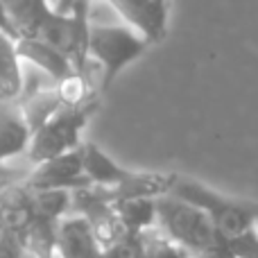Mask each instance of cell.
I'll list each match as a JSON object with an SVG mask.
<instances>
[{
    "mask_svg": "<svg viewBox=\"0 0 258 258\" xmlns=\"http://www.w3.org/2000/svg\"><path fill=\"white\" fill-rule=\"evenodd\" d=\"M127 240L132 242V251H134V258H147V254H145V251L141 249V247H138V242L134 240V238H127Z\"/></svg>",
    "mask_w": 258,
    "mask_h": 258,
    "instance_id": "cell-23",
    "label": "cell"
},
{
    "mask_svg": "<svg viewBox=\"0 0 258 258\" xmlns=\"http://www.w3.org/2000/svg\"><path fill=\"white\" fill-rule=\"evenodd\" d=\"M147 48V39L127 23H98L91 18L89 59L100 68V93H107L122 68L143 57Z\"/></svg>",
    "mask_w": 258,
    "mask_h": 258,
    "instance_id": "cell-2",
    "label": "cell"
},
{
    "mask_svg": "<svg viewBox=\"0 0 258 258\" xmlns=\"http://www.w3.org/2000/svg\"><path fill=\"white\" fill-rule=\"evenodd\" d=\"M43 258H59V254L54 251V254H50V256H43Z\"/></svg>",
    "mask_w": 258,
    "mask_h": 258,
    "instance_id": "cell-24",
    "label": "cell"
},
{
    "mask_svg": "<svg viewBox=\"0 0 258 258\" xmlns=\"http://www.w3.org/2000/svg\"><path fill=\"white\" fill-rule=\"evenodd\" d=\"M54 251L59 258H100L102 245L98 242L86 218L80 213H68L59 222Z\"/></svg>",
    "mask_w": 258,
    "mask_h": 258,
    "instance_id": "cell-9",
    "label": "cell"
},
{
    "mask_svg": "<svg viewBox=\"0 0 258 258\" xmlns=\"http://www.w3.org/2000/svg\"><path fill=\"white\" fill-rule=\"evenodd\" d=\"M177 177L179 174L174 172H134L132 170L129 177L118 186L98 188L111 204L118 200H159V197H165L172 192Z\"/></svg>",
    "mask_w": 258,
    "mask_h": 258,
    "instance_id": "cell-8",
    "label": "cell"
},
{
    "mask_svg": "<svg viewBox=\"0 0 258 258\" xmlns=\"http://www.w3.org/2000/svg\"><path fill=\"white\" fill-rule=\"evenodd\" d=\"M16 50H18V57L25 59V61H32L41 73H45L50 77V82H59L75 73V66H73L71 59L61 50L54 48L52 43L39 39V36H23V39H18Z\"/></svg>",
    "mask_w": 258,
    "mask_h": 258,
    "instance_id": "cell-10",
    "label": "cell"
},
{
    "mask_svg": "<svg viewBox=\"0 0 258 258\" xmlns=\"http://www.w3.org/2000/svg\"><path fill=\"white\" fill-rule=\"evenodd\" d=\"M32 132L16 102L0 100V163L27 152Z\"/></svg>",
    "mask_w": 258,
    "mask_h": 258,
    "instance_id": "cell-12",
    "label": "cell"
},
{
    "mask_svg": "<svg viewBox=\"0 0 258 258\" xmlns=\"http://www.w3.org/2000/svg\"><path fill=\"white\" fill-rule=\"evenodd\" d=\"M18 109L23 111V118H25L30 132H39L50 118L57 111H61V100H59V93L54 89V82H50L48 86H41L39 80H34V86H27L23 89L21 98L16 100Z\"/></svg>",
    "mask_w": 258,
    "mask_h": 258,
    "instance_id": "cell-11",
    "label": "cell"
},
{
    "mask_svg": "<svg viewBox=\"0 0 258 258\" xmlns=\"http://www.w3.org/2000/svg\"><path fill=\"white\" fill-rule=\"evenodd\" d=\"M82 154H84L86 177L91 179L93 186H104V188L118 186L132 172V170L118 165L109 154H104L95 143H82Z\"/></svg>",
    "mask_w": 258,
    "mask_h": 258,
    "instance_id": "cell-13",
    "label": "cell"
},
{
    "mask_svg": "<svg viewBox=\"0 0 258 258\" xmlns=\"http://www.w3.org/2000/svg\"><path fill=\"white\" fill-rule=\"evenodd\" d=\"M100 258H134V251H132V242L127 240H120L116 242V245L107 247V249H102V254Z\"/></svg>",
    "mask_w": 258,
    "mask_h": 258,
    "instance_id": "cell-18",
    "label": "cell"
},
{
    "mask_svg": "<svg viewBox=\"0 0 258 258\" xmlns=\"http://www.w3.org/2000/svg\"><path fill=\"white\" fill-rule=\"evenodd\" d=\"M0 32H5L7 36H12L14 41H18L16 32H14L12 23H9V16H7V9H5V0H0Z\"/></svg>",
    "mask_w": 258,
    "mask_h": 258,
    "instance_id": "cell-20",
    "label": "cell"
},
{
    "mask_svg": "<svg viewBox=\"0 0 258 258\" xmlns=\"http://www.w3.org/2000/svg\"><path fill=\"white\" fill-rule=\"evenodd\" d=\"M156 227L172 242L183 247L190 258L229 245V238L211 222L204 211L174 195L156 200Z\"/></svg>",
    "mask_w": 258,
    "mask_h": 258,
    "instance_id": "cell-1",
    "label": "cell"
},
{
    "mask_svg": "<svg viewBox=\"0 0 258 258\" xmlns=\"http://www.w3.org/2000/svg\"><path fill=\"white\" fill-rule=\"evenodd\" d=\"M23 247L7 236H0V258H21Z\"/></svg>",
    "mask_w": 258,
    "mask_h": 258,
    "instance_id": "cell-19",
    "label": "cell"
},
{
    "mask_svg": "<svg viewBox=\"0 0 258 258\" xmlns=\"http://www.w3.org/2000/svg\"><path fill=\"white\" fill-rule=\"evenodd\" d=\"M170 195H174V197H179V200L202 209L211 218V222H213L229 240L247 233L249 229H254L256 215H258V202L224 197V195H220V192L206 188L204 183L195 181V179H188V177H177Z\"/></svg>",
    "mask_w": 258,
    "mask_h": 258,
    "instance_id": "cell-3",
    "label": "cell"
},
{
    "mask_svg": "<svg viewBox=\"0 0 258 258\" xmlns=\"http://www.w3.org/2000/svg\"><path fill=\"white\" fill-rule=\"evenodd\" d=\"M254 231L258 233V215H256V222H254Z\"/></svg>",
    "mask_w": 258,
    "mask_h": 258,
    "instance_id": "cell-25",
    "label": "cell"
},
{
    "mask_svg": "<svg viewBox=\"0 0 258 258\" xmlns=\"http://www.w3.org/2000/svg\"><path fill=\"white\" fill-rule=\"evenodd\" d=\"M93 3H109V0H54V12L66 16H91Z\"/></svg>",
    "mask_w": 258,
    "mask_h": 258,
    "instance_id": "cell-17",
    "label": "cell"
},
{
    "mask_svg": "<svg viewBox=\"0 0 258 258\" xmlns=\"http://www.w3.org/2000/svg\"><path fill=\"white\" fill-rule=\"evenodd\" d=\"M23 89V71L21 57L16 50V41L0 32V100L3 102H16Z\"/></svg>",
    "mask_w": 258,
    "mask_h": 258,
    "instance_id": "cell-14",
    "label": "cell"
},
{
    "mask_svg": "<svg viewBox=\"0 0 258 258\" xmlns=\"http://www.w3.org/2000/svg\"><path fill=\"white\" fill-rule=\"evenodd\" d=\"M0 181H25V174H21V172H16V170L0 163Z\"/></svg>",
    "mask_w": 258,
    "mask_h": 258,
    "instance_id": "cell-22",
    "label": "cell"
},
{
    "mask_svg": "<svg viewBox=\"0 0 258 258\" xmlns=\"http://www.w3.org/2000/svg\"><path fill=\"white\" fill-rule=\"evenodd\" d=\"M23 183L30 190H71V192L77 190V188L93 186L91 179L86 177L82 147L34 165L32 174H27Z\"/></svg>",
    "mask_w": 258,
    "mask_h": 258,
    "instance_id": "cell-5",
    "label": "cell"
},
{
    "mask_svg": "<svg viewBox=\"0 0 258 258\" xmlns=\"http://www.w3.org/2000/svg\"><path fill=\"white\" fill-rule=\"evenodd\" d=\"M113 209L125 229V238H136L156 227V200H118Z\"/></svg>",
    "mask_w": 258,
    "mask_h": 258,
    "instance_id": "cell-15",
    "label": "cell"
},
{
    "mask_svg": "<svg viewBox=\"0 0 258 258\" xmlns=\"http://www.w3.org/2000/svg\"><path fill=\"white\" fill-rule=\"evenodd\" d=\"M192 258H236V256H233V249H231V240H229V245L220 247V249H213V251H209V254L192 256Z\"/></svg>",
    "mask_w": 258,
    "mask_h": 258,
    "instance_id": "cell-21",
    "label": "cell"
},
{
    "mask_svg": "<svg viewBox=\"0 0 258 258\" xmlns=\"http://www.w3.org/2000/svg\"><path fill=\"white\" fill-rule=\"evenodd\" d=\"M71 211L86 218V222L91 224V229H93L98 242L102 245V249L125 240V229L120 224V218H118L113 204L102 195V190L98 186L73 190Z\"/></svg>",
    "mask_w": 258,
    "mask_h": 258,
    "instance_id": "cell-6",
    "label": "cell"
},
{
    "mask_svg": "<svg viewBox=\"0 0 258 258\" xmlns=\"http://www.w3.org/2000/svg\"><path fill=\"white\" fill-rule=\"evenodd\" d=\"M231 249L236 258H258V233L249 229L238 238H231Z\"/></svg>",
    "mask_w": 258,
    "mask_h": 258,
    "instance_id": "cell-16",
    "label": "cell"
},
{
    "mask_svg": "<svg viewBox=\"0 0 258 258\" xmlns=\"http://www.w3.org/2000/svg\"><path fill=\"white\" fill-rule=\"evenodd\" d=\"M109 5L129 27L145 36L150 45L161 43L168 36L170 0H109Z\"/></svg>",
    "mask_w": 258,
    "mask_h": 258,
    "instance_id": "cell-7",
    "label": "cell"
},
{
    "mask_svg": "<svg viewBox=\"0 0 258 258\" xmlns=\"http://www.w3.org/2000/svg\"><path fill=\"white\" fill-rule=\"evenodd\" d=\"M100 109V95L89 100L86 104L75 109H61L57 111L39 132L32 134L30 147H27V161L32 165H39L59 154H66L71 150L82 147V132Z\"/></svg>",
    "mask_w": 258,
    "mask_h": 258,
    "instance_id": "cell-4",
    "label": "cell"
}]
</instances>
